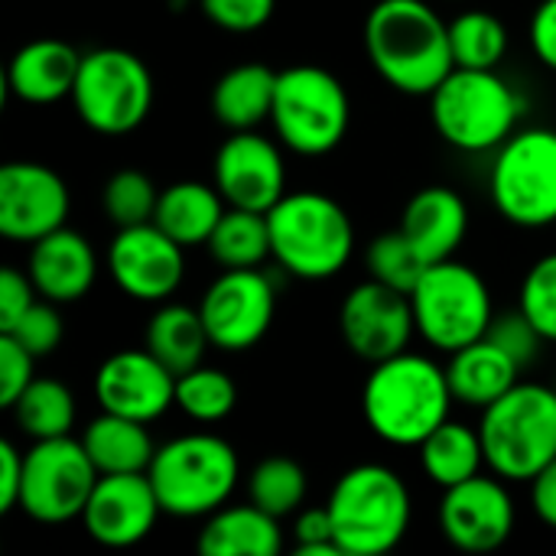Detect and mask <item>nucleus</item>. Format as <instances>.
I'll return each mask as SVG.
<instances>
[{"mask_svg":"<svg viewBox=\"0 0 556 556\" xmlns=\"http://www.w3.org/2000/svg\"><path fill=\"white\" fill-rule=\"evenodd\" d=\"M163 515L160 498L147 472H121L101 476L85 511L81 525L91 541L104 547H134L156 528Z\"/></svg>","mask_w":556,"mask_h":556,"instance_id":"obj_20","label":"nucleus"},{"mask_svg":"<svg viewBox=\"0 0 556 556\" xmlns=\"http://www.w3.org/2000/svg\"><path fill=\"white\" fill-rule=\"evenodd\" d=\"M176 407L195 424H222L238 407V384L218 368H192L176 378Z\"/></svg>","mask_w":556,"mask_h":556,"instance_id":"obj_35","label":"nucleus"},{"mask_svg":"<svg viewBox=\"0 0 556 556\" xmlns=\"http://www.w3.org/2000/svg\"><path fill=\"white\" fill-rule=\"evenodd\" d=\"M205 20L225 33H257L270 23L277 0H199Z\"/></svg>","mask_w":556,"mask_h":556,"instance_id":"obj_41","label":"nucleus"},{"mask_svg":"<svg viewBox=\"0 0 556 556\" xmlns=\"http://www.w3.org/2000/svg\"><path fill=\"white\" fill-rule=\"evenodd\" d=\"M349 121V91L329 68L290 65L277 72L270 124L287 150L300 156H326L345 140Z\"/></svg>","mask_w":556,"mask_h":556,"instance_id":"obj_8","label":"nucleus"},{"mask_svg":"<svg viewBox=\"0 0 556 556\" xmlns=\"http://www.w3.org/2000/svg\"><path fill=\"white\" fill-rule=\"evenodd\" d=\"M7 336H13L26 352H33L36 358H46L52 355L59 345H62V336H65V326H62V316H59V303H49V300H36L10 329Z\"/></svg>","mask_w":556,"mask_h":556,"instance_id":"obj_39","label":"nucleus"},{"mask_svg":"<svg viewBox=\"0 0 556 556\" xmlns=\"http://www.w3.org/2000/svg\"><path fill=\"white\" fill-rule=\"evenodd\" d=\"M147 427L150 424L101 410V417H94L85 427L81 443H85V450H88V456L101 476L147 472L153 456H156V443H153Z\"/></svg>","mask_w":556,"mask_h":556,"instance_id":"obj_28","label":"nucleus"},{"mask_svg":"<svg viewBox=\"0 0 556 556\" xmlns=\"http://www.w3.org/2000/svg\"><path fill=\"white\" fill-rule=\"evenodd\" d=\"M199 313L212 339V349L248 352L267 336L274 323L277 313L274 280L257 267L225 270L202 293Z\"/></svg>","mask_w":556,"mask_h":556,"instance_id":"obj_13","label":"nucleus"},{"mask_svg":"<svg viewBox=\"0 0 556 556\" xmlns=\"http://www.w3.org/2000/svg\"><path fill=\"white\" fill-rule=\"evenodd\" d=\"M186 248L156 222L117 228L108 248V270L117 290L137 303H166L186 277Z\"/></svg>","mask_w":556,"mask_h":556,"instance_id":"obj_15","label":"nucleus"},{"mask_svg":"<svg viewBox=\"0 0 556 556\" xmlns=\"http://www.w3.org/2000/svg\"><path fill=\"white\" fill-rule=\"evenodd\" d=\"M521 309L541 329L547 342H556V251L544 254L521 280Z\"/></svg>","mask_w":556,"mask_h":556,"instance_id":"obj_38","label":"nucleus"},{"mask_svg":"<svg viewBox=\"0 0 556 556\" xmlns=\"http://www.w3.org/2000/svg\"><path fill=\"white\" fill-rule=\"evenodd\" d=\"M147 476L163 515L208 518L235 495L241 463L228 440L215 433H186L156 446Z\"/></svg>","mask_w":556,"mask_h":556,"instance_id":"obj_7","label":"nucleus"},{"mask_svg":"<svg viewBox=\"0 0 556 556\" xmlns=\"http://www.w3.org/2000/svg\"><path fill=\"white\" fill-rule=\"evenodd\" d=\"M430 264L414 251V244L407 241V235L397 231H384L368 244V274L394 290L414 293L417 280L424 277Z\"/></svg>","mask_w":556,"mask_h":556,"instance_id":"obj_37","label":"nucleus"},{"mask_svg":"<svg viewBox=\"0 0 556 556\" xmlns=\"http://www.w3.org/2000/svg\"><path fill=\"white\" fill-rule=\"evenodd\" d=\"M202 556H277L283 547L280 518L254 502L212 511L195 541Z\"/></svg>","mask_w":556,"mask_h":556,"instance_id":"obj_25","label":"nucleus"},{"mask_svg":"<svg viewBox=\"0 0 556 556\" xmlns=\"http://www.w3.org/2000/svg\"><path fill=\"white\" fill-rule=\"evenodd\" d=\"M485 336H489L498 349H505V352H508L521 368L534 365V362H538V355H541V345L547 342V339L541 336V329L525 316V309H521V306H518L515 313H502V316H495Z\"/></svg>","mask_w":556,"mask_h":556,"instance_id":"obj_40","label":"nucleus"},{"mask_svg":"<svg viewBox=\"0 0 556 556\" xmlns=\"http://www.w3.org/2000/svg\"><path fill=\"white\" fill-rule=\"evenodd\" d=\"M26 274L36 293L49 303H78L88 296L98 277V257L85 235L72 228H59L36 244H29Z\"/></svg>","mask_w":556,"mask_h":556,"instance_id":"obj_21","label":"nucleus"},{"mask_svg":"<svg viewBox=\"0 0 556 556\" xmlns=\"http://www.w3.org/2000/svg\"><path fill=\"white\" fill-rule=\"evenodd\" d=\"M401 231L427 264L450 261L469 235V205L450 186H427L410 195Z\"/></svg>","mask_w":556,"mask_h":556,"instance_id":"obj_22","label":"nucleus"},{"mask_svg":"<svg viewBox=\"0 0 556 556\" xmlns=\"http://www.w3.org/2000/svg\"><path fill=\"white\" fill-rule=\"evenodd\" d=\"M521 371L525 368L505 349H498L489 336L456 349L446 365V378H450L456 404H466L476 410H485L502 394H508L521 381Z\"/></svg>","mask_w":556,"mask_h":556,"instance_id":"obj_24","label":"nucleus"},{"mask_svg":"<svg viewBox=\"0 0 556 556\" xmlns=\"http://www.w3.org/2000/svg\"><path fill=\"white\" fill-rule=\"evenodd\" d=\"M365 52L401 94H433L456 68L450 23L427 0H378L365 20Z\"/></svg>","mask_w":556,"mask_h":556,"instance_id":"obj_1","label":"nucleus"},{"mask_svg":"<svg viewBox=\"0 0 556 556\" xmlns=\"http://www.w3.org/2000/svg\"><path fill=\"white\" fill-rule=\"evenodd\" d=\"M23 459H26V453H20L10 440H3V443H0V511H13V508H20Z\"/></svg>","mask_w":556,"mask_h":556,"instance_id":"obj_46","label":"nucleus"},{"mask_svg":"<svg viewBox=\"0 0 556 556\" xmlns=\"http://www.w3.org/2000/svg\"><path fill=\"white\" fill-rule=\"evenodd\" d=\"M212 345L199 306L160 303L143 329V349L153 352L176 378L199 368L205 349Z\"/></svg>","mask_w":556,"mask_h":556,"instance_id":"obj_29","label":"nucleus"},{"mask_svg":"<svg viewBox=\"0 0 556 556\" xmlns=\"http://www.w3.org/2000/svg\"><path fill=\"white\" fill-rule=\"evenodd\" d=\"M336 544L345 556H378L394 551L410 528V489L407 482L381 466L362 463L349 469L329 492Z\"/></svg>","mask_w":556,"mask_h":556,"instance_id":"obj_5","label":"nucleus"},{"mask_svg":"<svg viewBox=\"0 0 556 556\" xmlns=\"http://www.w3.org/2000/svg\"><path fill=\"white\" fill-rule=\"evenodd\" d=\"M68 189L62 176L42 163H7L0 169V235L16 244L65 228Z\"/></svg>","mask_w":556,"mask_h":556,"instance_id":"obj_17","label":"nucleus"},{"mask_svg":"<svg viewBox=\"0 0 556 556\" xmlns=\"http://www.w3.org/2000/svg\"><path fill=\"white\" fill-rule=\"evenodd\" d=\"M72 104L94 134L124 137L137 130L153 108V75L130 49H91L81 55Z\"/></svg>","mask_w":556,"mask_h":556,"instance_id":"obj_10","label":"nucleus"},{"mask_svg":"<svg viewBox=\"0 0 556 556\" xmlns=\"http://www.w3.org/2000/svg\"><path fill=\"white\" fill-rule=\"evenodd\" d=\"M215 189L231 208L270 212L287 195L280 147L257 130H231L215 153Z\"/></svg>","mask_w":556,"mask_h":556,"instance_id":"obj_18","label":"nucleus"},{"mask_svg":"<svg viewBox=\"0 0 556 556\" xmlns=\"http://www.w3.org/2000/svg\"><path fill=\"white\" fill-rule=\"evenodd\" d=\"M339 332L355 358L378 365L410 349L417 332L410 293L381 280H365L349 290L339 309Z\"/></svg>","mask_w":556,"mask_h":556,"instance_id":"obj_14","label":"nucleus"},{"mask_svg":"<svg viewBox=\"0 0 556 556\" xmlns=\"http://www.w3.org/2000/svg\"><path fill=\"white\" fill-rule=\"evenodd\" d=\"M36 368V355L26 352L13 336L0 332V404L13 407L16 397L29 388Z\"/></svg>","mask_w":556,"mask_h":556,"instance_id":"obj_42","label":"nucleus"},{"mask_svg":"<svg viewBox=\"0 0 556 556\" xmlns=\"http://www.w3.org/2000/svg\"><path fill=\"white\" fill-rule=\"evenodd\" d=\"M36 287L29 280V274L16 270V267H3L0 270V332H7L33 303H36Z\"/></svg>","mask_w":556,"mask_h":556,"instance_id":"obj_44","label":"nucleus"},{"mask_svg":"<svg viewBox=\"0 0 556 556\" xmlns=\"http://www.w3.org/2000/svg\"><path fill=\"white\" fill-rule=\"evenodd\" d=\"M101 472L81 440H36L23 459L20 511L39 525H68L81 518Z\"/></svg>","mask_w":556,"mask_h":556,"instance_id":"obj_12","label":"nucleus"},{"mask_svg":"<svg viewBox=\"0 0 556 556\" xmlns=\"http://www.w3.org/2000/svg\"><path fill=\"white\" fill-rule=\"evenodd\" d=\"M94 401L108 414L153 424L176 404V375L153 352L124 349L98 365Z\"/></svg>","mask_w":556,"mask_h":556,"instance_id":"obj_19","label":"nucleus"},{"mask_svg":"<svg viewBox=\"0 0 556 556\" xmlns=\"http://www.w3.org/2000/svg\"><path fill=\"white\" fill-rule=\"evenodd\" d=\"M417 450H420L424 476L440 489H453V485L479 476L485 466V450H482L479 430H472L459 420L440 424Z\"/></svg>","mask_w":556,"mask_h":556,"instance_id":"obj_30","label":"nucleus"},{"mask_svg":"<svg viewBox=\"0 0 556 556\" xmlns=\"http://www.w3.org/2000/svg\"><path fill=\"white\" fill-rule=\"evenodd\" d=\"M479 437L485 466L505 482H531L556 459V391L518 381L482 410Z\"/></svg>","mask_w":556,"mask_h":556,"instance_id":"obj_6","label":"nucleus"},{"mask_svg":"<svg viewBox=\"0 0 556 556\" xmlns=\"http://www.w3.org/2000/svg\"><path fill=\"white\" fill-rule=\"evenodd\" d=\"M492 202L515 228L556 225V130L521 127L498 150L489 176Z\"/></svg>","mask_w":556,"mask_h":556,"instance_id":"obj_11","label":"nucleus"},{"mask_svg":"<svg viewBox=\"0 0 556 556\" xmlns=\"http://www.w3.org/2000/svg\"><path fill=\"white\" fill-rule=\"evenodd\" d=\"M270 257L296 280H329L352 261L355 228L326 192H287L270 212Z\"/></svg>","mask_w":556,"mask_h":556,"instance_id":"obj_3","label":"nucleus"},{"mask_svg":"<svg viewBox=\"0 0 556 556\" xmlns=\"http://www.w3.org/2000/svg\"><path fill=\"white\" fill-rule=\"evenodd\" d=\"M173 3H186V0H173Z\"/></svg>","mask_w":556,"mask_h":556,"instance_id":"obj_48","label":"nucleus"},{"mask_svg":"<svg viewBox=\"0 0 556 556\" xmlns=\"http://www.w3.org/2000/svg\"><path fill=\"white\" fill-rule=\"evenodd\" d=\"M156 202H160V192L150 182V176L140 173V169H121V173H114L104 182V192H101V205H104L108 218L117 228H130V225L153 222Z\"/></svg>","mask_w":556,"mask_h":556,"instance_id":"obj_36","label":"nucleus"},{"mask_svg":"<svg viewBox=\"0 0 556 556\" xmlns=\"http://www.w3.org/2000/svg\"><path fill=\"white\" fill-rule=\"evenodd\" d=\"M277 91V72L261 62L228 68L212 88V111L228 130H257L270 121Z\"/></svg>","mask_w":556,"mask_h":556,"instance_id":"obj_26","label":"nucleus"},{"mask_svg":"<svg viewBox=\"0 0 556 556\" xmlns=\"http://www.w3.org/2000/svg\"><path fill=\"white\" fill-rule=\"evenodd\" d=\"M525 114V98L498 68H453L430 94L437 134L463 153L498 150Z\"/></svg>","mask_w":556,"mask_h":556,"instance_id":"obj_4","label":"nucleus"},{"mask_svg":"<svg viewBox=\"0 0 556 556\" xmlns=\"http://www.w3.org/2000/svg\"><path fill=\"white\" fill-rule=\"evenodd\" d=\"M248 502H254L274 518H287L300 511V505L306 502L303 466L287 456H270L257 463L248 476Z\"/></svg>","mask_w":556,"mask_h":556,"instance_id":"obj_34","label":"nucleus"},{"mask_svg":"<svg viewBox=\"0 0 556 556\" xmlns=\"http://www.w3.org/2000/svg\"><path fill=\"white\" fill-rule=\"evenodd\" d=\"M81 52L65 39H33L7 65V88L23 104H55L72 98Z\"/></svg>","mask_w":556,"mask_h":556,"instance_id":"obj_23","label":"nucleus"},{"mask_svg":"<svg viewBox=\"0 0 556 556\" xmlns=\"http://www.w3.org/2000/svg\"><path fill=\"white\" fill-rule=\"evenodd\" d=\"M293 538H296V556H345L336 544L329 508H306L296 518Z\"/></svg>","mask_w":556,"mask_h":556,"instance_id":"obj_43","label":"nucleus"},{"mask_svg":"<svg viewBox=\"0 0 556 556\" xmlns=\"http://www.w3.org/2000/svg\"><path fill=\"white\" fill-rule=\"evenodd\" d=\"M410 303L417 336L446 355L482 339L495 319L492 290L482 274L453 257L424 270L410 293Z\"/></svg>","mask_w":556,"mask_h":556,"instance_id":"obj_9","label":"nucleus"},{"mask_svg":"<svg viewBox=\"0 0 556 556\" xmlns=\"http://www.w3.org/2000/svg\"><path fill=\"white\" fill-rule=\"evenodd\" d=\"M528 485H531V508L538 521H544L556 531V459L547 463Z\"/></svg>","mask_w":556,"mask_h":556,"instance_id":"obj_47","label":"nucleus"},{"mask_svg":"<svg viewBox=\"0 0 556 556\" xmlns=\"http://www.w3.org/2000/svg\"><path fill=\"white\" fill-rule=\"evenodd\" d=\"M225 208H228V202L222 199V192L215 186L182 179V182H173V186H166L160 192L153 222L176 244L199 248V244H208V238L218 228Z\"/></svg>","mask_w":556,"mask_h":556,"instance_id":"obj_27","label":"nucleus"},{"mask_svg":"<svg viewBox=\"0 0 556 556\" xmlns=\"http://www.w3.org/2000/svg\"><path fill=\"white\" fill-rule=\"evenodd\" d=\"M450 49L459 68H498L508 52V29L489 10H466L450 23Z\"/></svg>","mask_w":556,"mask_h":556,"instance_id":"obj_33","label":"nucleus"},{"mask_svg":"<svg viewBox=\"0 0 556 556\" xmlns=\"http://www.w3.org/2000/svg\"><path fill=\"white\" fill-rule=\"evenodd\" d=\"M456 397L433 358L401 352L388 362L371 365L362 388V414L378 440L401 450H417L440 424L450 420Z\"/></svg>","mask_w":556,"mask_h":556,"instance_id":"obj_2","label":"nucleus"},{"mask_svg":"<svg viewBox=\"0 0 556 556\" xmlns=\"http://www.w3.org/2000/svg\"><path fill=\"white\" fill-rule=\"evenodd\" d=\"M20 433L36 440H55L72 437L75 427V397L72 391L55 378H33L29 388L16 397L10 407Z\"/></svg>","mask_w":556,"mask_h":556,"instance_id":"obj_32","label":"nucleus"},{"mask_svg":"<svg viewBox=\"0 0 556 556\" xmlns=\"http://www.w3.org/2000/svg\"><path fill=\"white\" fill-rule=\"evenodd\" d=\"M531 49L541 65L556 72V0H541L531 16Z\"/></svg>","mask_w":556,"mask_h":556,"instance_id":"obj_45","label":"nucleus"},{"mask_svg":"<svg viewBox=\"0 0 556 556\" xmlns=\"http://www.w3.org/2000/svg\"><path fill=\"white\" fill-rule=\"evenodd\" d=\"M208 254L222 270L261 267L270 257V228L267 212L251 208H225L218 228L208 238Z\"/></svg>","mask_w":556,"mask_h":556,"instance_id":"obj_31","label":"nucleus"},{"mask_svg":"<svg viewBox=\"0 0 556 556\" xmlns=\"http://www.w3.org/2000/svg\"><path fill=\"white\" fill-rule=\"evenodd\" d=\"M440 531L456 551H498L515 531V498L508 495L505 479H498L495 472H479L453 489H443Z\"/></svg>","mask_w":556,"mask_h":556,"instance_id":"obj_16","label":"nucleus"}]
</instances>
